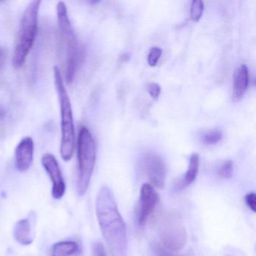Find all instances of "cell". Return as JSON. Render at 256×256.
Instances as JSON below:
<instances>
[{
	"label": "cell",
	"mask_w": 256,
	"mask_h": 256,
	"mask_svg": "<svg viewBox=\"0 0 256 256\" xmlns=\"http://www.w3.org/2000/svg\"><path fill=\"white\" fill-rule=\"evenodd\" d=\"M97 218L112 256H127L128 235L125 222L110 188L103 186L96 202Z\"/></svg>",
	"instance_id": "6da1fadb"
},
{
	"label": "cell",
	"mask_w": 256,
	"mask_h": 256,
	"mask_svg": "<svg viewBox=\"0 0 256 256\" xmlns=\"http://www.w3.org/2000/svg\"><path fill=\"white\" fill-rule=\"evenodd\" d=\"M56 16L60 38L66 52V78L67 82L70 84L74 80L79 66L83 60V50L76 38L65 2L62 1L58 2Z\"/></svg>",
	"instance_id": "7a4b0ae2"
},
{
	"label": "cell",
	"mask_w": 256,
	"mask_h": 256,
	"mask_svg": "<svg viewBox=\"0 0 256 256\" xmlns=\"http://www.w3.org/2000/svg\"><path fill=\"white\" fill-rule=\"evenodd\" d=\"M55 86L59 100L61 116L60 154L64 161L71 160L74 149V126L72 108L68 92L66 88L60 70L58 66L54 68Z\"/></svg>",
	"instance_id": "3957f363"
},
{
	"label": "cell",
	"mask_w": 256,
	"mask_h": 256,
	"mask_svg": "<svg viewBox=\"0 0 256 256\" xmlns=\"http://www.w3.org/2000/svg\"><path fill=\"white\" fill-rule=\"evenodd\" d=\"M41 4L42 1L37 0L30 2L22 16L13 56V65L16 68L23 66L35 42Z\"/></svg>",
	"instance_id": "277c9868"
},
{
	"label": "cell",
	"mask_w": 256,
	"mask_h": 256,
	"mask_svg": "<svg viewBox=\"0 0 256 256\" xmlns=\"http://www.w3.org/2000/svg\"><path fill=\"white\" fill-rule=\"evenodd\" d=\"M96 158V148L94 137L86 127H82L78 140V178L77 190L79 196H84L89 187L95 167Z\"/></svg>",
	"instance_id": "5b68a950"
},
{
	"label": "cell",
	"mask_w": 256,
	"mask_h": 256,
	"mask_svg": "<svg viewBox=\"0 0 256 256\" xmlns=\"http://www.w3.org/2000/svg\"><path fill=\"white\" fill-rule=\"evenodd\" d=\"M158 234L163 245L172 251H178L185 246L187 232L184 222L176 214H166L160 222Z\"/></svg>",
	"instance_id": "8992f818"
},
{
	"label": "cell",
	"mask_w": 256,
	"mask_h": 256,
	"mask_svg": "<svg viewBox=\"0 0 256 256\" xmlns=\"http://www.w3.org/2000/svg\"><path fill=\"white\" fill-rule=\"evenodd\" d=\"M160 196L152 185L144 184L140 188V198L136 211V220L140 227L144 226L155 210Z\"/></svg>",
	"instance_id": "52a82bcc"
},
{
	"label": "cell",
	"mask_w": 256,
	"mask_h": 256,
	"mask_svg": "<svg viewBox=\"0 0 256 256\" xmlns=\"http://www.w3.org/2000/svg\"><path fill=\"white\" fill-rule=\"evenodd\" d=\"M143 166L151 184L163 190L166 185V167L161 157L154 152H148L144 156Z\"/></svg>",
	"instance_id": "ba28073f"
},
{
	"label": "cell",
	"mask_w": 256,
	"mask_h": 256,
	"mask_svg": "<svg viewBox=\"0 0 256 256\" xmlns=\"http://www.w3.org/2000/svg\"><path fill=\"white\" fill-rule=\"evenodd\" d=\"M42 164L52 180V196L54 199L62 198L66 192V184L56 157L50 154H44Z\"/></svg>",
	"instance_id": "9c48e42d"
},
{
	"label": "cell",
	"mask_w": 256,
	"mask_h": 256,
	"mask_svg": "<svg viewBox=\"0 0 256 256\" xmlns=\"http://www.w3.org/2000/svg\"><path fill=\"white\" fill-rule=\"evenodd\" d=\"M34 142L32 138H23L16 150V166L20 172L29 170L34 161Z\"/></svg>",
	"instance_id": "30bf717a"
},
{
	"label": "cell",
	"mask_w": 256,
	"mask_h": 256,
	"mask_svg": "<svg viewBox=\"0 0 256 256\" xmlns=\"http://www.w3.org/2000/svg\"><path fill=\"white\" fill-rule=\"evenodd\" d=\"M248 70L246 65L240 66L234 74V97L236 100L242 98L248 88Z\"/></svg>",
	"instance_id": "8fae6325"
},
{
	"label": "cell",
	"mask_w": 256,
	"mask_h": 256,
	"mask_svg": "<svg viewBox=\"0 0 256 256\" xmlns=\"http://www.w3.org/2000/svg\"><path fill=\"white\" fill-rule=\"evenodd\" d=\"M199 163H200V158H199L198 154H192L186 173L184 175V178L176 184V190L180 191V190H184L194 182V180L197 178L198 173Z\"/></svg>",
	"instance_id": "7c38bea8"
},
{
	"label": "cell",
	"mask_w": 256,
	"mask_h": 256,
	"mask_svg": "<svg viewBox=\"0 0 256 256\" xmlns=\"http://www.w3.org/2000/svg\"><path fill=\"white\" fill-rule=\"evenodd\" d=\"M14 239L23 245H30L34 240L32 224L28 218L19 220L13 232Z\"/></svg>",
	"instance_id": "4fadbf2b"
},
{
	"label": "cell",
	"mask_w": 256,
	"mask_h": 256,
	"mask_svg": "<svg viewBox=\"0 0 256 256\" xmlns=\"http://www.w3.org/2000/svg\"><path fill=\"white\" fill-rule=\"evenodd\" d=\"M78 244L74 241L56 242L52 247V256H72L78 252Z\"/></svg>",
	"instance_id": "5bb4252c"
},
{
	"label": "cell",
	"mask_w": 256,
	"mask_h": 256,
	"mask_svg": "<svg viewBox=\"0 0 256 256\" xmlns=\"http://www.w3.org/2000/svg\"><path fill=\"white\" fill-rule=\"evenodd\" d=\"M222 138V132L220 130H212L204 134L202 140L205 144L214 145L220 142Z\"/></svg>",
	"instance_id": "9a60e30c"
},
{
	"label": "cell",
	"mask_w": 256,
	"mask_h": 256,
	"mask_svg": "<svg viewBox=\"0 0 256 256\" xmlns=\"http://www.w3.org/2000/svg\"><path fill=\"white\" fill-rule=\"evenodd\" d=\"M204 2L202 0H194L192 2L191 8H190V16L191 18L194 22H198L203 14Z\"/></svg>",
	"instance_id": "2e32d148"
},
{
	"label": "cell",
	"mask_w": 256,
	"mask_h": 256,
	"mask_svg": "<svg viewBox=\"0 0 256 256\" xmlns=\"http://www.w3.org/2000/svg\"><path fill=\"white\" fill-rule=\"evenodd\" d=\"M162 54V50L160 48L154 46L150 50L149 54H148V64L150 66H155L158 62V60L161 58Z\"/></svg>",
	"instance_id": "e0dca14e"
},
{
	"label": "cell",
	"mask_w": 256,
	"mask_h": 256,
	"mask_svg": "<svg viewBox=\"0 0 256 256\" xmlns=\"http://www.w3.org/2000/svg\"><path fill=\"white\" fill-rule=\"evenodd\" d=\"M233 162L230 160L224 162L218 170V175L223 178H230L233 174Z\"/></svg>",
	"instance_id": "ac0fdd59"
},
{
	"label": "cell",
	"mask_w": 256,
	"mask_h": 256,
	"mask_svg": "<svg viewBox=\"0 0 256 256\" xmlns=\"http://www.w3.org/2000/svg\"><path fill=\"white\" fill-rule=\"evenodd\" d=\"M148 90L152 98H157L160 96V92H161V86L158 84L155 83V82L148 84Z\"/></svg>",
	"instance_id": "d6986e66"
},
{
	"label": "cell",
	"mask_w": 256,
	"mask_h": 256,
	"mask_svg": "<svg viewBox=\"0 0 256 256\" xmlns=\"http://www.w3.org/2000/svg\"><path fill=\"white\" fill-rule=\"evenodd\" d=\"M245 202L247 206L251 209L253 212L256 211V194L254 192H250L247 194L245 197Z\"/></svg>",
	"instance_id": "ffe728a7"
},
{
	"label": "cell",
	"mask_w": 256,
	"mask_h": 256,
	"mask_svg": "<svg viewBox=\"0 0 256 256\" xmlns=\"http://www.w3.org/2000/svg\"><path fill=\"white\" fill-rule=\"evenodd\" d=\"M94 256H107L106 248L102 242H96L92 246Z\"/></svg>",
	"instance_id": "44dd1931"
},
{
	"label": "cell",
	"mask_w": 256,
	"mask_h": 256,
	"mask_svg": "<svg viewBox=\"0 0 256 256\" xmlns=\"http://www.w3.org/2000/svg\"><path fill=\"white\" fill-rule=\"evenodd\" d=\"M6 112L2 106H0V136L4 132V122H5Z\"/></svg>",
	"instance_id": "7402d4cb"
},
{
	"label": "cell",
	"mask_w": 256,
	"mask_h": 256,
	"mask_svg": "<svg viewBox=\"0 0 256 256\" xmlns=\"http://www.w3.org/2000/svg\"><path fill=\"white\" fill-rule=\"evenodd\" d=\"M155 250L156 256H176L174 254H172L170 252L164 250L160 245L156 246Z\"/></svg>",
	"instance_id": "603a6c76"
},
{
	"label": "cell",
	"mask_w": 256,
	"mask_h": 256,
	"mask_svg": "<svg viewBox=\"0 0 256 256\" xmlns=\"http://www.w3.org/2000/svg\"><path fill=\"white\" fill-rule=\"evenodd\" d=\"M6 52L2 48L0 47V70H2L6 64Z\"/></svg>",
	"instance_id": "cb8c5ba5"
}]
</instances>
